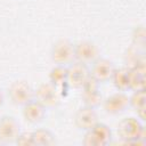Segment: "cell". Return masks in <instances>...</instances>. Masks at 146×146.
Masks as SVG:
<instances>
[{
    "mask_svg": "<svg viewBox=\"0 0 146 146\" xmlns=\"http://www.w3.org/2000/svg\"><path fill=\"white\" fill-rule=\"evenodd\" d=\"M129 106V97L122 92L114 94L104 102V108L110 114H120L124 112Z\"/></svg>",
    "mask_w": 146,
    "mask_h": 146,
    "instance_id": "cell-13",
    "label": "cell"
},
{
    "mask_svg": "<svg viewBox=\"0 0 146 146\" xmlns=\"http://www.w3.org/2000/svg\"><path fill=\"white\" fill-rule=\"evenodd\" d=\"M2 103H3V95H2V92L0 90V106L2 105Z\"/></svg>",
    "mask_w": 146,
    "mask_h": 146,
    "instance_id": "cell-21",
    "label": "cell"
},
{
    "mask_svg": "<svg viewBox=\"0 0 146 146\" xmlns=\"http://www.w3.org/2000/svg\"><path fill=\"white\" fill-rule=\"evenodd\" d=\"M117 133L125 144L144 145L146 143L145 129L140 121L135 117H127L120 121L117 125Z\"/></svg>",
    "mask_w": 146,
    "mask_h": 146,
    "instance_id": "cell-1",
    "label": "cell"
},
{
    "mask_svg": "<svg viewBox=\"0 0 146 146\" xmlns=\"http://www.w3.org/2000/svg\"><path fill=\"white\" fill-rule=\"evenodd\" d=\"M33 145L46 146L55 144V136L47 129H38L32 132Z\"/></svg>",
    "mask_w": 146,
    "mask_h": 146,
    "instance_id": "cell-18",
    "label": "cell"
},
{
    "mask_svg": "<svg viewBox=\"0 0 146 146\" xmlns=\"http://www.w3.org/2000/svg\"><path fill=\"white\" fill-rule=\"evenodd\" d=\"M146 70H145V59H141L136 65L129 68V89L133 91L138 90H145V76Z\"/></svg>",
    "mask_w": 146,
    "mask_h": 146,
    "instance_id": "cell-10",
    "label": "cell"
},
{
    "mask_svg": "<svg viewBox=\"0 0 146 146\" xmlns=\"http://www.w3.org/2000/svg\"><path fill=\"white\" fill-rule=\"evenodd\" d=\"M112 139V131L111 129L104 123H96L91 129L87 130L83 145L86 146H103L110 144Z\"/></svg>",
    "mask_w": 146,
    "mask_h": 146,
    "instance_id": "cell-2",
    "label": "cell"
},
{
    "mask_svg": "<svg viewBox=\"0 0 146 146\" xmlns=\"http://www.w3.org/2000/svg\"><path fill=\"white\" fill-rule=\"evenodd\" d=\"M74 54L76 62L88 65L98 59L99 50L95 43L90 41H82L74 46Z\"/></svg>",
    "mask_w": 146,
    "mask_h": 146,
    "instance_id": "cell-8",
    "label": "cell"
},
{
    "mask_svg": "<svg viewBox=\"0 0 146 146\" xmlns=\"http://www.w3.org/2000/svg\"><path fill=\"white\" fill-rule=\"evenodd\" d=\"M23 115L30 123H40L46 115V107L36 99L31 100L23 107Z\"/></svg>",
    "mask_w": 146,
    "mask_h": 146,
    "instance_id": "cell-14",
    "label": "cell"
},
{
    "mask_svg": "<svg viewBox=\"0 0 146 146\" xmlns=\"http://www.w3.org/2000/svg\"><path fill=\"white\" fill-rule=\"evenodd\" d=\"M75 124L81 130H89L96 123H98V116L94 107L84 106L80 108L75 114Z\"/></svg>",
    "mask_w": 146,
    "mask_h": 146,
    "instance_id": "cell-12",
    "label": "cell"
},
{
    "mask_svg": "<svg viewBox=\"0 0 146 146\" xmlns=\"http://www.w3.org/2000/svg\"><path fill=\"white\" fill-rule=\"evenodd\" d=\"M99 82L96 81L92 76L89 78V80L86 82V84L82 87V98L84 100L86 106L90 107H97L102 102V95L98 90Z\"/></svg>",
    "mask_w": 146,
    "mask_h": 146,
    "instance_id": "cell-11",
    "label": "cell"
},
{
    "mask_svg": "<svg viewBox=\"0 0 146 146\" xmlns=\"http://www.w3.org/2000/svg\"><path fill=\"white\" fill-rule=\"evenodd\" d=\"M50 82L58 89L67 84V67L63 65H57L50 72Z\"/></svg>",
    "mask_w": 146,
    "mask_h": 146,
    "instance_id": "cell-17",
    "label": "cell"
},
{
    "mask_svg": "<svg viewBox=\"0 0 146 146\" xmlns=\"http://www.w3.org/2000/svg\"><path fill=\"white\" fill-rule=\"evenodd\" d=\"M8 92L11 102L16 105L24 106L25 104L31 102L34 97V91L32 87L26 81H23V80L13 82L8 89Z\"/></svg>",
    "mask_w": 146,
    "mask_h": 146,
    "instance_id": "cell-5",
    "label": "cell"
},
{
    "mask_svg": "<svg viewBox=\"0 0 146 146\" xmlns=\"http://www.w3.org/2000/svg\"><path fill=\"white\" fill-rule=\"evenodd\" d=\"M35 99L41 103L46 108L47 107H55L59 103V94L58 89L51 83H43L41 84L36 91L34 92Z\"/></svg>",
    "mask_w": 146,
    "mask_h": 146,
    "instance_id": "cell-7",
    "label": "cell"
},
{
    "mask_svg": "<svg viewBox=\"0 0 146 146\" xmlns=\"http://www.w3.org/2000/svg\"><path fill=\"white\" fill-rule=\"evenodd\" d=\"M129 103H130V106L136 110L138 116L141 120H145V113H146V95H145V90L133 91L131 97H129Z\"/></svg>",
    "mask_w": 146,
    "mask_h": 146,
    "instance_id": "cell-15",
    "label": "cell"
},
{
    "mask_svg": "<svg viewBox=\"0 0 146 146\" xmlns=\"http://www.w3.org/2000/svg\"><path fill=\"white\" fill-rule=\"evenodd\" d=\"M115 71L114 64L106 58H98L92 63L91 76L98 82H106L112 79Z\"/></svg>",
    "mask_w": 146,
    "mask_h": 146,
    "instance_id": "cell-9",
    "label": "cell"
},
{
    "mask_svg": "<svg viewBox=\"0 0 146 146\" xmlns=\"http://www.w3.org/2000/svg\"><path fill=\"white\" fill-rule=\"evenodd\" d=\"M15 143L17 145H33L32 132H21Z\"/></svg>",
    "mask_w": 146,
    "mask_h": 146,
    "instance_id": "cell-19",
    "label": "cell"
},
{
    "mask_svg": "<svg viewBox=\"0 0 146 146\" xmlns=\"http://www.w3.org/2000/svg\"><path fill=\"white\" fill-rule=\"evenodd\" d=\"M51 59L57 65L63 66L73 63V60L75 59L74 46L68 40L57 41L51 49Z\"/></svg>",
    "mask_w": 146,
    "mask_h": 146,
    "instance_id": "cell-4",
    "label": "cell"
},
{
    "mask_svg": "<svg viewBox=\"0 0 146 146\" xmlns=\"http://www.w3.org/2000/svg\"><path fill=\"white\" fill-rule=\"evenodd\" d=\"M91 76L88 66L80 62H73L67 67V84L75 89H82Z\"/></svg>",
    "mask_w": 146,
    "mask_h": 146,
    "instance_id": "cell-3",
    "label": "cell"
},
{
    "mask_svg": "<svg viewBox=\"0 0 146 146\" xmlns=\"http://www.w3.org/2000/svg\"><path fill=\"white\" fill-rule=\"evenodd\" d=\"M21 133L19 124L15 117L5 115L0 119V141L5 144L15 143Z\"/></svg>",
    "mask_w": 146,
    "mask_h": 146,
    "instance_id": "cell-6",
    "label": "cell"
},
{
    "mask_svg": "<svg viewBox=\"0 0 146 146\" xmlns=\"http://www.w3.org/2000/svg\"><path fill=\"white\" fill-rule=\"evenodd\" d=\"M129 68L128 67H121V68H115L112 80L114 86L120 90V91H125L129 89Z\"/></svg>",
    "mask_w": 146,
    "mask_h": 146,
    "instance_id": "cell-16",
    "label": "cell"
},
{
    "mask_svg": "<svg viewBox=\"0 0 146 146\" xmlns=\"http://www.w3.org/2000/svg\"><path fill=\"white\" fill-rule=\"evenodd\" d=\"M133 42L136 46H144V42H145V31H144V27H139L135 31V34H133Z\"/></svg>",
    "mask_w": 146,
    "mask_h": 146,
    "instance_id": "cell-20",
    "label": "cell"
}]
</instances>
